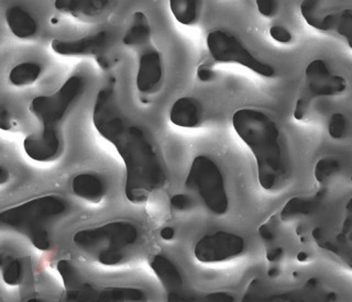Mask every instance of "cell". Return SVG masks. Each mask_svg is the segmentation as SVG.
<instances>
[{
  "mask_svg": "<svg viewBox=\"0 0 352 302\" xmlns=\"http://www.w3.org/2000/svg\"><path fill=\"white\" fill-rule=\"evenodd\" d=\"M25 302H45L41 298H31V299L27 300Z\"/></svg>",
  "mask_w": 352,
  "mask_h": 302,
  "instance_id": "obj_35",
  "label": "cell"
},
{
  "mask_svg": "<svg viewBox=\"0 0 352 302\" xmlns=\"http://www.w3.org/2000/svg\"><path fill=\"white\" fill-rule=\"evenodd\" d=\"M258 231H260V234H261L262 237H263L265 241H271V240H273L272 231L270 230L267 225H262Z\"/></svg>",
  "mask_w": 352,
  "mask_h": 302,
  "instance_id": "obj_33",
  "label": "cell"
},
{
  "mask_svg": "<svg viewBox=\"0 0 352 302\" xmlns=\"http://www.w3.org/2000/svg\"><path fill=\"white\" fill-rule=\"evenodd\" d=\"M9 181H10V173H9V170H7L5 166H3V165H0V186L7 184Z\"/></svg>",
  "mask_w": 352,
  "mask_h": 302,
  "instance_id": "obj_31",
  "label": "cell"
},
{
  "mask_svg": "<svg viewBox=\"0 0 352 302\" xmlns=\"http://www.w3.org/2000/svg\"><path fill=\"white\" fill-rule=\"evenodd\" d=\"M69 210V202L56 195L36 197L0 211V231H12L29 240L36 250L52 247L51 225Z\"/></svg>",
  "mask_w": 352,
  "mask_h": 302,
  "instance_id": "obj_4",
  "label": "cell"
},
{
  "mask_svg": "<svg viewBox=\"0 0 352 302\" xmlns=\"http://www.w3.org/2000/svg\"><path fill=\"white\" fill-rule=\"evenodd\" d=\"M192 205V198L190 196L184 195V194L174 195L170 198V206L179 211H184V210L190 209Z\"/></svg>",
  "mask_w": 352,
  "mask_h": 302,
  "instance_id": "obj_28",
  "label": "cell"
},
{
  "mask_svg": "<svg viewBox=\"0 0 352 302\" xmlns=\"http://www.w3.org/2000/svg\"><path fill=\"white\" fill-rule=\"evenodd\" d=\"M270 36L274 40V41L278 42V43H289L293 38L292 33L289 32L286 27H282V25H273L270 29Z\"/></svg>",
  "mask_w": 352,
  "mask_h": 302,
  "instance_id": "obj_27",
  "label": "cell"
},
{
  "mask_svg": "<svg viewBox=\"0 0 352 302\" xmlns=\"http://www.w3.org/2000/svg\"><path fill=\"white\" fill-rule=\"evenodd\" d=\"M139 240V230L129 221H113L95 228L77 231L75 246L102 266H118Z\"/></svg>",
  "mask_w": 352,
  "mask_h": 302,
  "instance_id": "obj_5",
  "label": "cell"
},
{
  "mask_svg": "<svg viewBox=\"0 0 352 302\" xmlns=\"http://www.w3.org/2000/svg\"><path fill=\"white\" fill-rule=\"evenodd\" d=\"M300 12L308 25L322 32L337 33L346 38L351 47L352 10H324L322 3L316 0H306L300 3Z\"/></svg>",
  "mask_w": 352,
  "mask_h": 302,
  "instance_id": "obj_9",
  "label": "cell"
},
{
  "mask_svg": "<svg viewBox=\"0 0 352 302\" xmlns=\"http://www.w3.org/2000/svg\"><path fill=\"white\" fill-rule=\"evenodd\" d=\"M245 247V240L241 236L218 231L203 236L196 243L194 254L201 263H217L239 256Z\"/></svg>",
  "mask_w": 352,
  "mask_h": 302,
  "instance_id": "obj_11",
  "label": "cell"
},
{
  "mask_svg": "<svg viewBox=\"0 0 352 302\" xmlns=\"http://www.w3.org/2000/svg\"><path fill=\"white\" fill-rule=\"evenodd\" d=\"M97 62H98L99 66L102 67V69H108L109 67V63H108V60L106 58H102V56H98L97 58Z\"/></svg>",
  "mask_w": 352,
  "mask_h": 302,
  "instance_id": "obj_34",
  "label": "cell"
},
{
  "mask_svg": "<svg viewBox=\"0 0 352 302\" xmlns=\"http://www.w3.org/2000/svg\"><path fill=\"white\" fill-rule=\"evenodd\" d=\"M197 77L198 80H201V82H208L214 80V73L212 67H209V66L203 64V65L198 67Z\"/></svg>",
  "mask_w": 352,
  "mask_h": 302,
  "instance_id": "obj_30",
  "label": "cell"
},
{
  "mask_svg": "<svg viewBox=\"0 0 352 302\" xmlns=\"http://www.w3.org/2000/svg\"><path fill=\"white\" fill-rule=\"evenodd\" d=\"M14 120L11 117L10 111L5 104H0V130L10 131L14 128Z\"/></svg>",
  "mask_w": 352,
  "mask_h": 302,
  "instance_id": "obj_29",
  "label": "cell"
},
{
  "mask_svg": "<svg viewBox=\"0 0 352 302\" xmlns=\"http://www.w3.org/2000/svg\"><path fill=\"white\" fill-rule=\"evenodd\" d=\"M306 85L295 104L294 118L302 120L311 102L319 97L337 96L344 93L348 82L340 75L333 74L324 60H314L306 66Z\"/></svg>",
  "mask_w": 352,
  "mask_h": 302,
  "instance_id": "obj_7",
  "label": "cell"
},
{
  "mask_svg": "<svg viewBox=\"0 0 352 302\" xmlns=\"http://www.w3.org/2000/svg\"><path fill=\"white\" fill-rule=\"evenodd\" d=\"M341 165L338 159H333V157H324L319 159L315 166V178L320 184H324L328 179L331 178L336 174L339 173Z\"/></svg>",
  "mask_w": 352,
  "mask_h": 302,
  "instance_id": "obj_24",
  "label": "cell"
},
{
  "mask_svg": "<svg viewBox=\"0 0 352 302\" xmlns=\"http://www.w3.org/2000/svg\"><path fill=\"white\" fill-rule=\"evenodd\" d=\"M0 272L6 285L16 287L25 279V265L20 258L7 253H0Z\"/></svg>",
  "mask_w": 352,
  "mask_h": 302,
  "instance_id": "obj_21",
  "label": "cell"
},
{
  "mask_svg": "<svg viewBox=\"0 0 352 302\" xmlns=\"http://www.w3.org/2000/svg\"><path fill=\"white\" fill-rule=\"evenodd\" d=\"M346 129H348V122H346L344 115L337 113L330 117L329 124H328V132H329L330 137L335 140L344 139L346 135Z\"/></svg>",
  "mask_w": 352,
  "mask_h": 302,
  "instance_id": "obj_25",
  "label": "cell"
},
{
  "mask_svg": "<svg viewBox=\"0 0 352 302\" xmlns=\"http://www.w3.org/2000/svg\"><path fill=\"white\" fill-rule=\"evenodd\" d=\"M326 196V189L319 190L316 195L309 198L295 197L286 203L280 217L284 221L294 219L298 216L313 213Z\"/></svg>",
  "mask_w": 352,
  "mask_h": 302,
  "instance_id": "obj_20",
  "label": "cell"
},
{
  "mask_svg": "<svg viewBox=\"0 0 352 302\" xmlns=\"http://www.w3.org/2000/svg\"><path fill=\"white\" fill-rule=\"evenodd\" d=\"M163 69L162 55L150 44L143 47L139 56V67L137 74V88L143 95L157 93L162 86Z\"/></svg>",
  "mask_w": 352,
  "mask_h": 302,
  "instance_id": "obj_12",
  "label": "cell"
},
{
  "mask_svg": "<svg viewBox=\"0 0 352 302\" xmlns=\"http://www.w3.org/2000/svg\"><path fill=\"white\" fill-rule=\"evenodd\" d=\"M42 67L34 62H25L14 66L9 73V82L16 87L32 85L41 76Z\"/></svg>",
  "mask_w": 352,
  "mask_h": 302,
  "instance_id": "obj_22",
  "label": "cell"
},
{
  "mask_svg": "<svg viewBox=\"0 0 352 302\" xmlns=\"http://www.w3.org/2000/svg\"><path fill=\"white\" fill-rule=\"evenodd\" d=\"M232 126L256 159L260 186L267 191L280 189L287 178V166L274 120L261 110L242 108L234 113Z\"/></svg>",
  "mask_w": 352,
  "mask_h": 302,
  "instance_id": "obj_2",
  "label": "cell"
},
{
  "mask_svg": "<svg viewBox=\"0 0 352 302\" xmlns=\"http://www.w3.org/2000/svg\"><path fill=\"white\" fill-rule=\"evenodd\" d=\"M93 124L124 161V194L129 202H146L153 192L162 189L168 183V175L157 148L146 130L122 113L111 86L97 93Z\"/></svg>",
  "mask_w": 352,
  "mask_h": 302,
  "instance_id": "obj_1",
  "label": "cell"
},
{
  "mask_svg": "<svg viewBox=\"0 0 352 302\" xmlns=\"http://www.w3.org/2000/svg\"><path fill=\"white\" fill-rule=\"evenodd\" d=\"M185 187L195 191L212 213L223 216L228 211L229 199L225 179L219 166L210 157L198 155L192 159Z\"/></svg>",
  "mask_w": 352,
  "mask_h": 302,
  "instance_id": "obj_6",
  "label": "cell"
},
{
  "mask_svg": "<svg viewBox=\"0 0 352 302\" xmlns=\"http://www.w3.org/2000/svg\"><path fill=\"white\" fill-rule=\"evenodd\" d=\"M109 42V33L100 31L93 36H87L78 40H60L54 38L51 42V47L56 54L62 56H88L99 54L107 47Z\"/></svg>",
  "mask_w": 352,
  "mask_h": 302,
  "instance_id": "obj_13",
  "label": "cell"
},
{
  "mask_svg": "<svg viewBox=\"0 0 352 302\" xmlns=\"http://www.w3.org/2000/svg\"><path fill=\"white\" fill-rule=\"evenodd\" d=\"M256 7L262 16L272 18L278 14V3L275 0H256Z\"/></svg>",
  "mask_w": 352,
  "mask_h": 302,
  "instance_id": "obj_26",
  "label": "cell"
},
{
  "mask_svg": "<svg viewBox=\"0 0 352 302\" xmlns=\"http://www.w3.org/2000/svg\"><path fill=\"white\" fill-rule=\"evenodd\" d=\"M174 235H175V231H174L173 228H170V226H166V228L161 231V237H162L164 241L173 240Z\"/></svg>",
  "mask_w": 352,
  "mask_h": 302,
  "instance_id": "obj_32",
  "label": "cell"
},
{
  "mask_svg": "<svg viewBox=\"0 0 352 302\" xmlns=\"http://www.w3.org/2000/svg\"><path fill=\"white\" fill-rule=\"evenodd\" d=\"M108 0H56L55 9L75 18H93L102 14L108 5Z\"/></svg>",
  "mask_w": 352,
  "mask_h": 302,
  "instance_id": "obj_17",
  "label": "cell"
},
{
  "mask_svg": "<svg viewBox=\"0 0 352 302\" xmlns=\"http://www.w3.org/2000/svg\"><path fill=\"white\" fill-rule=\"evenodd\" d=\"M60 302H148L144 291L132 287H96L82 279L64 290Z\"/></svg>",
  "mask_w": 352,
  "mask_h": 302,
  "instance_id": "obj_10",
  "label": "cell"
},
{
  "mask_svg": "<svg viewBox=\"0 0 352 302\" xmlns=\"http://www.w3.org/2000/svg\"><path fill=\"white\" fill-rule=\"evenodd\" d=\"M151 38V27L146 14L137 11L132 16L131 25L122 38L126 47H140L148 45Z\"/></svg>",
  "mask_w": 352,
  "mask_h": 302,
  "instance_id": "obj_19",
  "label": "cell"
},
{
  "mask_svg": "<svg viewBox=\"0 0 352 302\" xmlns=\"http://www.w3.org/2000/svg\"><path fill=\"white\" fill-rule=\"evenodd\" d=\"M72 190L76 197L91 203L102 202L107 192L102 177L91 173L75 176L72 181Z\"/></svg>",
  "mask_w": 352,
  "mask_h": 302,
  "instance_id": "obj_15",
  "label": "cell"
},
{
  "mask_svg": "<svg viewBox=\"0 0 352 302\" xmlns=\"http://www.w3.org/2000/svg\"><path fill=\"white\" fill-rule=\"evenodd\" d=\"M6 21L11 32L16 38H30L38 32L36 19L19 5H14L7 10Z\"/></svg>",
  "mask_w": 352,
  "mask_h": 302,
  "instance_id": "obj_18",
  "label": "cell"
},
{
  "mask_svg": "<svg viewBox=\"0 0 352 302\" xmlns=\"http://www.w3.org/2000/svg\"><path fill=\"white\" fill-rule=\"evenodd\" d=\"M150 266L164 286V288L168 290V294H177L183 291V279L179 269L176 268L175 265L168 257L154 255L150 259Z\"/></svg>",
  "mask_w": 352,
  "mask_h": 302,
  "instance_id": "obj_16",
  "label": "cell"
},
{
  "mask_svg": "<svg viewBox=\"0 0 352 302\" xmlns=\"http://www.w3.org/2000/svg\"><path fill=\"white\" fill-rule=\"evenodd\" d=\"M198 5L196 0H170V8L179 23L184 25H194L198 19Z\"/></svg>",
  "mask_w": 352,
  "mask_h": 302,
  "instance_id": "obj_23",
  "label": "cell"
},
{
  "mask_svg": "<svg viewBox=\"0 0 352 302\" xmlns=\"http://www.w3.org/2000/svg\"><path fill=\"white\" fill-rule=\"evenodd\" d=\"M207 47L212 60L217 63L239 64L267 78H271L275 75L272 65L258 60L239 38L228 31L218 29L209 32L207 36Z\"/></svg>",
  "mask_w": 352,
  "mask_h": 302,
  "instance_id": "obj_8",
  "label": "cell"
},
{
  "mask_svg": "<svg viewBox=\"0 0 352 302\" xmlns=\"http://www.w3.org/2000/svg\"><path fill=\"white\" fill-rule=\"evenodd\" d=\"M85 87L80 75L69 77L52 95L32 99L29 110L42 124L38 135H29L23 141V150L36 162H52L63 151L62 124L69 108L76 102Z\"/></svg>",
  "mask_w": 352,
  "mask_h": 302,
  "instance_id": "obj_3",
  "label": "cell"
},
{
  "mask_svg": "<svg viewBox=\"0 0 352 302\" xmlns=\"http://www.w3.org/2000/svg\"><path fill=\"white\" fill-rule=\"evenodd\" d=\"M204 110L201 102L192 97H182L170 110V120L174 126L192 129L203 122Z\"/></svg>",
  "mask_w": 352,
  "mask_h": 302,
  "instance_id": "obj_14",
  "label": "cell"
}]
</instances>
